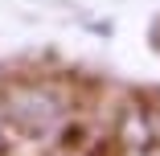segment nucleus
<instances>
[{"instance_id":"1","label":"nucleus","mask_w":160,"mask_h":156,"mask_svg":"<svg viewBox=\"0 0 160 156\" xmlns=\"http://www.w3.org/2000/svg\"><path fill=\"white\" fill-rule=\"evenodd\" d=\"M152 156H160V152H152Z\"/></svg>"}]
</instances>
